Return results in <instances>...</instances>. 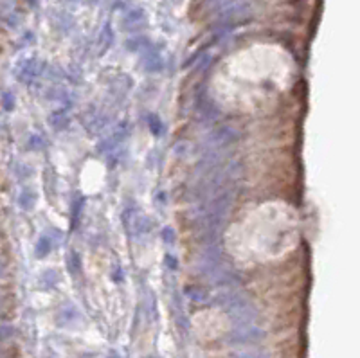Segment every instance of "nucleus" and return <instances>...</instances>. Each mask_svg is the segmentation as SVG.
Instances as JSON below:
<instances>
[{"label": "nucleus", "instance_id": "f257e3e1", "mask_svg": "<svg viewBox=\"0 0 360 358\" xmlns=\"http://www.w3.org/2000/svg\"><path fill=\"white\" fill-rule=\"evenodd\" d=\"M290 59L283 51L269 45L247 49L225 61V79L218 85L227 88L225 101L240 108L256 107L257 103L276 97L286 87Z\"/></svg>", "mask_w": 360, "mask_h": 358}, {"label": "nucleus", "instance_id": "f03ea898", "mask_svg": "<svg viewBox=\"0 0 360 358\" xmlns=\"http://www.w3.org/2000/svg\"><path fill=\"white\" fill-rule=\"evenodd\" d=\"M283 205H263L243 216L229 234V248L236 259L265 263L283 256L296 241V220Z\"/></svg>", "mask_w": 360, "mask_h": 358}]
</instances>
